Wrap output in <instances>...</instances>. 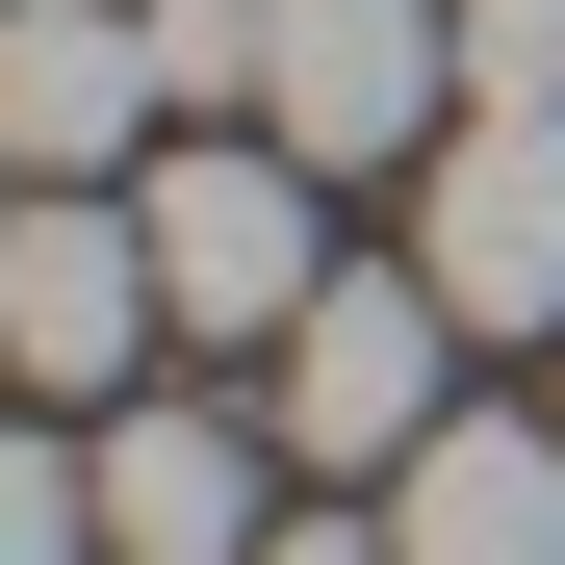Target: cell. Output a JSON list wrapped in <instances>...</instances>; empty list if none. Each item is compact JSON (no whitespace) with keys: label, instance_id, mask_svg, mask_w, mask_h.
Returning a JSON list of instances; mask_svg holds the SVG:
<instances>
[{"label":"cell","instance_id":"cell-1","mask_svg":"<svg viewBox=\"0 0 565 565\" xmlns=\"http://www.w3.org/2000/svg\"><path fill=\"white\" fill-rule=\"evenodd\" d=\"M129 206H154V309L206 334V360H282V334L334 309V232H309V154H282V129H180Z\"/></svg>","mask_w":565,"mask_h":565},{"label":"cell","instance_id":"cell-2","mask_svg":"<svg viewBox=\"0 0 565 565\" xmlns=\"http://www.w3.org/2000/svg\"><path fill=\"white\" fill-rule=\"evenodd\" d=\"M154 334H180L154 309V206L129 180H26V206H0V360H26L52 412H129Z\"/></svg>","mask_w":565,"mask_h":565},{"label":"cell","instance_id":"cell-3","mask_svg":"<svg viewBox=\"0 0 565 565\" xmlns=\"http://www.w3.org/2000/svg\"><path fill=\"white\" fill-rule=\"evenodd\" d=\"M257 129L309 154V180H386L462 129V0H282L257 26Z\"/></svg>","mask_w":565,"mask_h":565},{"label":"cell","instance_id":"cell-4","mask_svg":"<svg viewBox=\"0 0 565 565\" xmlns=\"http://www.w3.org/2000/svg\"><path fill=\"white\" fill-rule=\"evenodd\" d=\"M412 282L462 334H565V104H462L412 154Z\"/></svg>","mask_w":565,"mask_h":565},{"label":"cell","instance_id":"cell-5","mask_svg":"<svg viewBox=\"0 0 565 565\" xmlns=\"http://www.w3.org/2000/svg\"><path fill=\"white\" fill-rule=\"evenodd\" d=\"M437 360H462V309H437V282H412V257H334V309L257 360V386H282V462H360V489H386V462L462 412Z\"/></svg>","mask_w":565,"mask_h":565},{"label":"cell","instance_id":"cell-6","mask_svg":"<svg viewBox=\"0 0 565 565\" xmlns=\"http://www.w3.org/2000/svg\"><path fill=\"white\" fill-rule=\"evenodd\" d=\"M77 462H104V565H257L282 540V412L129 386V412H77Z\"/></svg>","mask_w":565,"mask_h":565},{"label":"cell","instance_id":"cell-7","mask_svg":"<svg viewBox=\"0 0 565 565\" xmlns=\"http://www.w3.org/2000/svg\"><path fill=\"white\" fill-rule=\"evenodd\" d=\"M0 154H26V180H154L180 154L154 0H0Z\"/></svg>","mask_w":565,"mask_h":565},{"label":"cell","instance_id":"cell-8","mask_svg":"<svg viewBox=\"0 0 565 565\" xmlns=\"http://www.w3.org/2000/svg\"><path fill=\"white\" fill-rule=\"evenodd\" d=\"M386 565H565V412H437L386 462Z\"/></svg>","mask_w":565,"mask_h":565},{"label":"cell","instance_id":"cell-9","mask_svg":"<svg viewBox=\"0 0 565 565\" xmlns=\"http://www.w3.org/2000/svg\"><path fill=\"white\" fill-rule=\"evenodd\" d=\"M257 26H282V0H154V77H180V129H232V104H257Z\"/></svg>","mask_w":565,"mask_h":565},{"label":"cell","instance_id":"cell-10","mask_svg":"<svg viewBox=\"0 0 565 565\" xmlns=\"http://www.w3.org/2000/svg\"><path fill=\"white\" fill-rule=\"evenodd\" d=\"M0 565H104V462H77V437L0 462Z\"/></svg>","mask_w":565,"mask_h":565},{"label":"cell","instance_id":"cell-11","mask_svg":"<svg viewBox=\"0 0 565 565\" xmlns=\"http://www.w3.org/2000/svg\"><path fill=\"white\" fill-rule=\"evenodd\" d=\"M462 104H565V0H462Z\"/></svg>","mask_w":565,"mask_h":565},{"label":"cell","instance_id":"cell-12","mask_svg":"<svg viewBox=\"0 0 565 565\" xmlns=\"http://www.w3.org/2000/svg\"><path fill=\"white\" fill-rule=\"evenodd\" d=\"M257 565H386V514H282V540H257Z\"/></svg>","mask_w":565,"mask_h":565}]
</instances>
